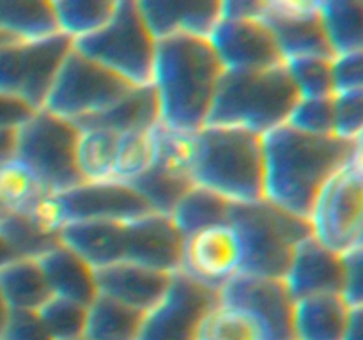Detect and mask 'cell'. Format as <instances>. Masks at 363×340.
I'll return each instance as SVG.
<instances>
[{"instance_id": "17", "label": "cell", "mask_w": 363, "mask_h": 340, "mask_svg": "<svg viewBox=\"0 0 363 340\" xmlns=\"http://www.w3.org/2000/svg\"><path fill=\"white\" fill-rule=\"evenodd\" d=\"M124 261L163 273L179 271L184 237L169 215L147 212L138 216L124 222Z\"/></svg>"}, {"instance_id": "42", "label": "cell", "mask_w": 363, "mask_h": 340, "mask_svg": "<svg viewBox=\"0 0 363 340\" xmlns=\"http://www.w3.org/2000/svg\"><path fill=\"white\" fill-rule=\"evenodd\" d=\"M333 96L363 91V52L342 53L332 59Z\"/></svg>"}, {"instance_id": "22", "label": "cell", "mask_w": 363, "mask_h": 340, "mask_svg": "<svg viewBox=\"0 0 363 340\" xmlns=\"http://www.w3.org/2000/svg\"><path fill=\"white\" fill-rule=\"evenodd\" d=\"M59 241L94 269L124 261V244H126L124 222H105V220L69 222L60 230Z\"/></svg>"}, {"instance_id": "43", "label": "cell", "mask_w": 363, "mask_h": 340, "mask_svg": "<svg viewBox=\"0 0 363 340\" xmlns=\"http://www.w3.org/2000/svg\"><path fill=\"white\" fill-rule=\"evenodd\" d=\"M342 298L353 308H363V246L342 254Z\"/></svg>"}, {"instance_id": "37", "label": "cell", "mask_w": 363, "mask_h": 340, "mask_svg": "<svg viewBox=\"0 0 363 340\" xmlns=\"http://www.w3.org/2000/svg\"><path fill=\"white\" fill-rule=\"evenodd\" d=\"M298 98H330L333 96L332 59L307 57L284 64Z\"/></svg>"}, {"instance_id": "47", "label": "cell", "mask_w": 363, "mask_h": 340, "mask_svg": "<svg viewBox=\"0 0 363 340\" xmlns=\"http://www.w3.org/2000/svg\"><path fill=\"white\" fill-rule=\"evenodd\" d=\"M16 147V130L0 131V163L14 156Z\"/></svg>"}, {"instance_id": "12", "label": "cell", "mask_w": 363, "mask_h": 340, "mask_svg": "<svg viewBox=\"0 0 363 340\" xmlns=\"http://www.w3.org/2000/svg\"><path fill=\"white\" fill-rule=\"evenodd\" d=\"M243 268V248L229 222L206 227L183 239L179 271L220 290Z\"/></svg>"}, {"instance_id": "20", "label": "cell", "mask_w": 363, "mask_h": 340, "mask_svg": "<svg viewBox=\"0 0 363 340\" xmlns=\"http://www.w3.org/2000/svg\"><path fill=\"white\" fill-rule=\"evenodd\" d=\"M138 7L156 41L172 35L208 39L222 18L220 0H145Z\"/></svg>"}, {"instance_id": "31", "label": "cell", "mask_w": 363, "mask_h": 340, "mask_svg": "<svg viewBox=\"0 0 363 340\" xmlns=\"http://www.w3.org/2000/svg\"><path fill=\"white\" fill-rule=\"evenodd\" d=\"M57 32L71 41L94 34L112 18L117 2L113 0H60L52 2Z\"/></svg>"}, {"instance_id": "2", "label": "cell", "mask_w": 363, "mask_h": 340, "mask_svg": "<svg viewBox=\"0 0 363 340\" xmlns=\"http://www.w3.org/2000/svg\"><path fill=\"white\" fill-rule=\"evenodd\" d=\"M225 73L206 38L158 39L151 85L160 106V124L197 133L208 124L220 78Z\"/></svg>"}, {"instance_id": "27", "label": "cell", "mask_w": 363, "mask_h": 340, "mask_svg": "<svg viewBox=\"0 0 363 340\" xmlns=\"http://www.w3.org/2000/svg\"><path fill=\"white\" fill-rule=\"evenodd\" d=\"M144 314L98 294L87 307L84 340H137Z\"/></svg>"}, {"instance_id": "6", "label": "cell", "mask_w": 363, "mask_h": 340, "mask_svg": "<svg viewBox=\"0 0 363 340\" xmlns=\"http://www.w3.org/2000/svg\"><path fill=\"white\" fill-rule=\"evenodd\" d=\"M156 38L149 30L138 2L119 0L112 18L73 48L133 87L151 84Z\"/></svg>"}, {"instance_id": "36", "label": "cell", "mask_w": 363, "mask_h": 340, "mask_svg": "<svg viewBox=\"0 0 363 340\" xmlns=\"http://www.w3.org/2000/svg\"><path fill=\"white\" fill-rule=\"evenodd\" d=\"M35 314L52 340L84 339L85 319H87V307L84 305L52 296Z\"/></svg>"}, {"instance_id": "38", "label": "cell", "mask_w": 363, "mask_h": 340, "mask_svg": "<svg viewBox=\"0 0 363 340\" xmlns=\"http://www.w3.org/2000/svg\"><path fill=\"white\" fill-rule=\"evenodd\" d=\"M0 236L16 257L39 259L60 243L59 239L43 236L23 212L7 215L0 222Z\"/></svg>"}, {"instance_id": "8", "label": "cell", "mask_w": 363, "mask_h": 340, "mask_svg": "<svg viewBox=\"0 0 363 340\" xmlns=\"http://www.w3.org/2000/svg\"><path fill=\"white\" fill-rule=\"evenodd\" d=\"M71 50L73 41L59 32L0 45V94L20 99L32 110H41Z\"/></svg>"}, {"instance_id": "52", "label": "cell", "mask_w": 363, "mask_h": 340, "mask_svg": "<svg viewBox=\"0 0 363 340\" xmlns=\"http://www.w3.org/2000/svg\"><path fill=\"white\" fill-rule=\"evenodd\" d=\"M6 216H7V215H6V212H2V211H0V222H2V220H4V218H6Z\"/></svg>"}, {"instance_id": "41", "label": "cell", "mask_w": 363, "mask_h": 340, "mask_svg": "<svg viewBox=\"0 0 363 340\" xmlns=\"http://www.w3.org/2000/svg\"><path fill=\"white\" fill-rule=\"evenodd\" d=\"M28 222L43 234V236L59 239L60 230L69 223L66 208L59 193H46L35 200L27 211H23Z\"/></svg>"}, {"instance_id": "25", "label": "cell", "mask_w": 363, "mask_h": 340, "mask_svg": "<svg viewBox=\"0 0 363 340\" xmlns=\"http://www.w3.org/2000/svg\"><path fill=\"white\" fill-rule=\"evenodd\" d=\"M0 293L11 310L38 312L52 298L38 259L16 257L0 266Z\"/></svg>"}, {"instance_id": "13", "label": "cell", "mask_w": 363, "mask_h": 340, "mask_svg": "<svg viewBox=\"0 0 363 340\" xmlns=\"http://www.w3.org/2000/svg\"><path fill=\"white\" fill-rule=\"evenodd\" d=\"M261 20L272 30L284 64L294 59H333L319 16V0H264Z\"/></svg>"}, {"instance_id": "35", "label": "cell", "mask_w": 363, "mask_h": 340, "mask_svg": "<svg viewBox=\"0 0 363 340\" xmlns=\"http://www.w3.org/2000/svg\"><path fill=\"white\" fill-rule=\"evenodd\" d=\"M155 128L119 135L112 179L130 184L151 169L155 162Z\"/></svg>"}, {"instance_id": "53", "label": "cell", "mask_w": 363, "mask_h": 340, "mask_svg": "<svg viewBox=\"0 0 363 340\" xmlns=\"http://www.w3.org/2000/svg\"><path fill=\"white\" fill-rule=\"evenodd\" d=\"M80 340H84V339H80Z\"/></svg>"}, {"instance_id": "7", "label": "cell", "mask_w": 363, "mask_h": 340, "mask_svg": "<svg viewBox=\"0 0 363 340\" xmlns=\"http://www.w3.org/2000/svg\"><path fill=\"white\" fill-rule=\"evenodd\" d=\"M77 124L41 108L16 130L14 156L38 176L48 193H62L82 184L77 169Z\"/></svg>"}, {"instance_id": "10", "label": "cell", "mask_w": 363, "mask_h": 340, "mask_svg": "<svg viewBox=\"0 0 363 340\" xmlns=\"http://www.w3.org/2000/svg\"><path fill=\"white\" fill-rule=\"evenodd\" d=\"M308 225L312 237L339 255L363 246L362 156L321 188L308 215Z\"/></svg>"}, {"instance_id": "32", "label": "cell", "mask_w": 363, "mask_h": 340, "mask_svg": "<svg viewBox=\"0 0 363 340\" xmlns=\"http://www.w3.org/2000/svg\"><path fill=\"white\" fill-rule=\"evenodd\" d=\"M197 154L195 133L176 131L158 124L155 128V162L151 166L167 176L194 183V165Z\"/></svg>"}, {"instance_id": "16", "label": "cell", "mask_w": 363, "mask_h": 340, "mask_svg": "<svg viewBox=\"0 0 363 340\" xmlns=\"http://www.w3.org/2000/svg\"><path fill=\"white\" fill-rule=\"evenodd\" d=\"M59 195L69 222H130L147 212H155L131 184L116 179L82 183Z\"/></svg>"}, {"instance_id": "19", "label": "cell", "mask_w": 363, "mask_h": 340, "mask_svg": "<svg viewBox=\"0 0 363 340\" xmlns=\"http://www.w3.org/2000/svg\"><path fill=\"white\" fill-rule=\"evenodd\" d=\"M172 275L121 261L96 269V285L101 296L145 314L165 296Z\"/></svg>"}, {"instance_id": "30", "label": "cell", "mask_w": 363, "mask_h": 340, "mask_svg": "<svg viewBox=\"0 0 363 340\" xmlns=\"http://www.w3.org/2000/svg\"><path fill=\"white\" fill-rule=\"evenodd\" d=\"M77 169L82 183L112 179L113 158L119 135L103 128H78Z\"/></svg>"}, {"instance_id": "48", "label": "cell", "mask_w": 363, "mask_h": 340, "mask_svg": "<svg viewBox=\"0 0 363 340\" xmlns=\"http://www.w3.org/2000/svg\"><path fill=\"white\" fill-rule=\"evenodd\" d=\"M363 308H357L353 312V317H351L350 326H347V332L344 335V340H363Z\"/></svg>"}, {"instance_id": "49", "label": "cell", "mask_w": 363, "mask_h": 340, "mask_svg": "<svg viewBox=\"0 0 363 340\" xmlns=\"http://www.w3.org/2000/svg\"><path fill=\"white\" fill-rule=\"evenodd\" d=\"M11 312H13V310H11L9 305H7V301L4 300L2 293H0V335H2L4 328H6V324H7V321H9Z\"/></svg>"}, {"instance_id": "24", "label": "cell", "mask_w": 363, "mask_h": 340, "mask_svg": "<svg viewBox=\"0 0 363 340\" xmlns=\"http://www.w3.org/2000/svg\"><path fill=\"white\" fill-rule=\"evenodd\" d=\"M160 124V106L151 84L133 87L105 112L78 123V128H103L116 135L145 131Z\"/></svg>"}, {"instance_id": "33", "label": "cell", "mask_w": 363, "mask_h": 340, "mask_svg": "<svg viewBox=\"0 0 363 340\" xmlns=\"http://www.w3.org/2000/svg\"><path fill=\"white\" fill-rule=\"evenodd\" d=\"M48 191L34 172L16 156L0 163V211L23 212Z\"/></svg>"}, {"instance_id": "21", "label": "cell", "mask_w": 363, "mask_h": 340, "mask_svg": "<svg viewBox=\"0 0 363 340\" xmlns=\"http://www.w3.org/2000/svg\"><path fill=\"white\" fill-rule=\"evenodd\" d=\"M354 310L342 294L294 300L291 340H344Z\"/></svg>"}, {"instance_id": "51", "label": "cell", "mask_w": 363, "mask_h": 340, "mask_svg": "<svg viewBox=\"0 0 363 340\" xmlns=\"http://www.w3.org/2000/svg\"><path fill=\"white\" fill-rule=\"evenodd\" d=\"M9 41H14V39H13V38H9V35L2 34V32H0V45H6V42H9Z\"/></svg>"}, {"instance_id": "1", "label": "cell", "mask_w": 363, "mask_h": 340, "mask_svg": "<svg viewBox=\"0 0 363 340\" xmlns=\"http://www.w3.org/2000/svg\"><path fill=\"white\" fill-rule=\"evenodd\" d=\"M264 198L308 220L321 188L362 156V140L301 133L284 124L262 137Z\"/></svg>"}, {"instance_id": "29", "label": "cell", "mask_w": 363, "mask_h": 340, "mask_svg": "<svg viewBox=\"0 0 363 340\" xmlns=\"http://www.w3.org/2000/svg\"><path fill=\"white\" fill-rule=\"evenodd\" d=\"M229 209L230 202L225 198L194 184L190 190L184 191L169 216L181 236L186 237L206 227L225 223L229 220Z\"/></svg>"}, {"instance_id": "23", "label": "cell", "mask_w": 363, "mask_h": 340, "mask_svg": "<svg viewBox=\"0 0 363 340\" xmlns=\"http://www.w3.org/2000/svg\"><path fill=\"white\" fill-rule=\"evenodd\" d=\"M52 296L89 307L98 296L96 269L64 244H57L38 259Z\"/></svg>"}, {"instance_id": "4", "label": "cell", "mask_w": 363, "mask_h": 340, "mask_svg": "<svg viewBox=\"0 0 363 340\" xmlns=\"http://www.w3.org/2000/svg\"><path fill=\"white\" fill-rule=\"evenodd\" d=\"M286 66L225 71L220 78L206 126H225L264 137L287 123L298 101Z\"/></svg>"}, {"instance_id": "46", "label": "cell", "mask_w": 363, "mask_h": 340, "mask_svg": "<svg viewBox=\"0 0 363 340\" xmlns=\"http://www.w3.org/2000/svg\"><path fill=\"white\" fill-rule=\"evenodd\" d=\"M264 0H229L222 2V18H259Z\"/></svg>"}, {"instance_id": "14", "label": "cell", "mask_w": 363, "mask_h": 340, "mask_svg": "<svg viewBox=\"0 0 363 340\" xmlns=\"http://www.w3.org/2000/svg\"><path fill=\"white\" fill-rule=\"evenodd\" d=\"M225 71H255L282 66L272 30L259 18H220L208 38Z\"/></svg>"}, {"instance_id": "39", "label": "cell", "mask_w": 363, "mask_h": 340, "mask_svg": "<svg viewBox=\"0 0 363 340\" xmlns=\"http://www.w3.org/2000/svg\"><path fill=\"white\" fill-rule=\"evenodd\" d=\"M287 126L315 137L333 135V96L300 98L287 117Z\"/></svg>"}, {"instance_id": "44", "label": "cell", "mask_w": 363, "mask_h": 340, "mask_svg": "<svg viewBox=\"0 0 363 340\" xmlns=\"http://www.w3.org/2000/svg\"><path fill=\"white\" fill-rule=\"evenodd\" d=\"M0 340H52L35 312L13 310Z\"/></svg>"}, {"instance_id": "28", "label": "cell", "mask_w": 363, "mask_h": 340, "mask_svg": "<svg viewBox=\"0 0 363 340\" xmlns=\"http://www.w3.org/2000/svg\"><path fill=\"white\" fill-rule=\"evenodd\" d=\"M0 32L13 39H39L57 34L48 0H0Z\"/></svg>"}, {"instance_id": "45", "label": "cell", "mask_w": 363, "mask_h": 340, "mask_svg": "<svg viewBox=\"0 0 363 340\" xmlns=\"http://www.w3.org/2000/svg\"><path fill=\"white\" fill-rule=\"evenodd\" d=\"M34 112L35 110L20 99L0 94V131L18 130Z\"/></svg>"}, {"instance_id": "40", "label": "cell", "mask_w": 363, "mask_h": 340, "mask_svg": "<svg viewBox=\"0 0 363 340\" xmlns=\"http://www.w3.org/2000/svg\"><path fill=\"white\" fill-rule=\"evenodd\" d=\"M363 91L333 96V135L344 140H362Z\"/></svg>"}, {"instance_id": "11", "label": "cell", "mask_w": 363, "mask_h": 340, "mask_svg": "<svg viewBox=\"0 0 363 340\" xmlns=\"http://www.w3.org/2000/svg\"><path fill=\"white\" fill-rule=\"evenodd\" d=\"M220 303V290L176 271L165 296L145 312L137 340H197L206 315Z\"/></svg>"}, {"instance_id": "15", "label": "cell", "mask_w": 363, "mask_h": 340, "mask_svg": "<svg viewBox=\"0 0 363 340\" xmlns=\"http://www.w3.org/2000/svg\"><path fill=\"white\" fill-rule=\"evenodd\" d=\"M220 301L254 315L269 340H291L294 300L282 278L240 273L220 289Z\"/></svg>"}, {"instance_id": "26", "label": "cell", "mask_w": 363, "mask_h": 340, "mask_svg": "<svg viewBox=\"0 0 363 340\" xmlns=\"http://www.w3.org/2000/svg\"><path fill=\"white\" fill-rule=\"evenodd\" d=\"M319 16L333 57L363 52L362 0H319Z\"/></svg>"}, {"instance_id": "50", "label": "cell", "mask_w": 363, "mask_h": 340, "mask_svg": "<svg viewBox=\"0 0 363 340\" xmlns=\"http://www.w3.org/2000/svg\"><path fill=\"white\" fill-rule=\"evenodd\" d=\"M13 259H16V255L11 251V248L7 246L6 241H4L2 236H0V266L7 264V262L13 261Z\"/></svg>"}, {"instance_id": "9", "label": "cell", "mask_w": 363, "mask_h": 340, "mask_svg": "<svg viewBox=\"0 0 363 340\" xmlns=\"http://www.w3.org/2000/svg\"><path fill=\"white\" fill-rule=\"evenodd\" d=\"M131 89L133 85L73 48L64 59L43 108L78 124L105 112Z\"/></svg>"}, {"instance_id": "34", "label": "cell", "mask_w": 363, "mask_h": 340, "mask_svg": "<svg viewBox=\"0 0 363 340\" xmlns=\"http://www.w3.org/2000/svg\"><path fill=\"white\" fill-rule=\"evenodd\" d=\"M197 340H269V336L254 315L220 301L206 315Z\"/></svg>"}, {"instance_id": "3", "label": "cell", "mask_w": 363, "mask_h": 340, "mask_svg": "<svg viewBox=\"0 0 363 340\" xmlns=\"http://www.w3.org/2000/svg\"><path fill=\"white\" fill-rule=\"evenodd\" d=\"M194 184L230 204L264 198L262 137L225 126H204L195 133Z\"/></svg>"}, {"instance_id": "18", "label": "cell", "mask_w": 363, "mask_h": 340, "mask_svg": "<svg viewBox=\"0 0 363 340\" xmlns=\"http://www.w3.org/2000/svg\"><path fill=\"white\" fill-rule=\"evenodd\" d=\"M282 280L293 300L340 294L344 280L342 255L326 248L311 234L296 246Z\"/></svg>"}, {"instance_id": "5", "label": "cell", "mask_w": 363, "mask_h": 340, "mask_svg": "<svg viewBox=\"0 0 363 340\" xmlns=\"http://www.w3.org/2000/svg\"><path fill=\"white\" fill-rule=\"evenodd\" d=\"M243 248L241 273L284 278L298 244L311 236L308 220L284 211L266 198L230 204L229 220Z\"/></svg>"}]
</instances>
